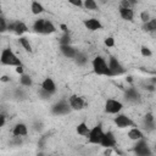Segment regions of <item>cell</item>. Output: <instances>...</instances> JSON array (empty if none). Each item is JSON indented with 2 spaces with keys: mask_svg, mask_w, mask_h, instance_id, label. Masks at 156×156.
<instances>
[{
  "mask_svg": "<svg viewBox=\"0 0 156 156\" xmlns=\"http://www.w3.org/2000/svg\"><path fill=\"white\" fill-rule=\"evenodd\" d=\"M91 67H93V71L95 72V74L111 77L110 68H108V62L102 56H95L91 60Z\"/></svg>",
  "mask_w": 156,
  "mask_h": 156,
  "instance_id": "obj_1",
  "label": "cell"
},
{
  "mask_svg": "<svg viewBox=\"0 0 156 156\" xmlns=\"http://www.w3.org/2000/svg\"><path fill=\"white\" fill-rule=\"evenodd\" d=\"M0 61H1V65H4V66H13V67H17V66H21L22 65V61L20 60V57L10 48L2 49L1 55H0Z\"/></svg>",
  "mask_w": 156,
  "mask_h": 156,
  "instance_id": "obj_2",
  "label": "cell"
},
{
  "mask_svg": "<svg viewBox=\"0 0 156 156\" xmlns=\"http://www.w3.org/2000/svg\"><path fill=\"white\" fill-rule=\"evenodd\" d=\"M71 105L68 102V99H61L58 100L56 104L52 105L51 107V113L55 115V116H65V115H68L71 112Z\"/></svg>",
  "mask_w": 156,
  "mask_h": 156,
  "instance_id": "obj_3",
  "label": "cell"
},
{
  "mask_svg": "<svg viewBox=\"0 0 156 156\" xmlns=\"http://www.w3.org/2000/svg\"><path fill=\"white\" fill-rule=\"evenodd\" d=\"M104 134H105V132H104L102 126L100 123L96 124V126H94L93 128H90V133L87 136L88 138V143L89 144H94V145H100Z\"/></svg>",
  "mask_w": 156,
  "mask_h": 156,
  "instance_id": "obj_4",
  "label": "cell"
},
{
  "mask_svg": "<svg viewBox=\"0 0 156 156\" xmlns=\"http://www.w3.org/2000/svg\"><path fill=\"white\" fill-rule=\"evenodd\" d=\"M133 151L138 156H150V155L154 154V151L150 149V146H149L147 141L145 140V138L135 141V145H134Z\"/></svg>",
  "mask_w": 156,
  "mask_h": 156,
  "instance_id": "obj_5",
  "label": "cell"
},
{
  "mask_svg": "<svg viewBox=\"0 0 156 156\" xmlns=\"http://www.w3.org/2000/svg\"><path fill=\"white\" fill-rule=\"evenodd\" d=\"M108 68H110V73H111V77H116V76H121L126 72V68L123 67V65L118 61L117 57L115 56H110L108 58Z\"/></svg>",
  "mask_w": 156,
  "mask_h": 156,
  "instance_id": "obj_6",
  "label": "cell"
},
{
  "mask_svg": "<svg viewBox=\"0 0 156 156\" xmlns=\"http://www.w3.org/2000/svg\"><path fill=\"white\" fill-rule=\"evenodd\" d=\"M123 104L117 99H107L105 101V111L110 115H117L122 111Z\"/></svg>",
  "mask_w": 156,
  "mask_h": 156,
  "instance_id": "obj_7",
  "label": "cell"
},
{
  "mask_svg": "<svg viewBox=\"0 0 156 156\" xmlns=\"http://www.w3.org/2000/svg\"><path fill=\"white\" fill-rule=\"evenodd\" d=\"M115 124L117 128H129V127H134V122L130 119L129 116L124 115V113H117L115 119H113Z\"/></svg>",
  "mask_w": 156,
  "mask_h": 156,
  "instance_id": "obj_8",
  "label": "cell"
},
{
  "mask_svg": "<svg viewBox=\"0 0 156 156\" xmlns=\"http://www.w3.org/2000/svg\"><path fill=\"white\" fill-rule=\"evenodd\" d=\"M68 102L71 105V108L74 111H80V110L85 108V106H87V101L84 100V98H82L80 95H77V94L71 95L68 98Z\"/></svg>",
  "mask_w": 156,
  "mask_h": 156,
  "instance_id": "obj_9",
  "label": "cell"
},
{
  "mask_svg": "<svg viewBox=\"0 0 156 156\" xmlns=\"http://www.w3.org/2000/svg\"><path fill=\"white\" fill-rule=\"evenodd\" d=\"M83 24H84V27H85L88 30H91V32L100 30V29H102V28H104V26H102V23L100 22V20L94 18V17H91V18H87V20H83Z\"/></svg>",
  "mask_w": 156,
  "mask_h": 156,
  "instance_id": "obj_10",
  "label": "cell"
},
{
  "mask_svg": "<svg viewBox=\"0 0 156 156\" xmlns=\"http://www.w3.org/2000/svg\"><path fill=\"white\" fill-rule=\"evenodd\" d=\"M116 144H117V140H116L115 134H113L112 132H105L100 145H101L102 147H105V149H106V147H112V149H113V147L116 146Z\"/></svg>",
  "mask_w": 156,
  "mask_h": 156,
  "instance_id": "obj_11",
  "label": "cell"
},
{
  "mask_svg": "<svg viewBox=\"0 0 156 156\" xmlns=\"http://www.w3.org/2000/svg\"><path fill=\"white\" fill-rule=\"evenodd\" d=\"M40 87H41V89H43L44 91L49 93L50 95L55 94V93H56V90H57V87H56V83H55V80H54L52 78H50V77L45 78V79L41 82Z\"/></svg>",
  "mask_w": 156,
  "mask_h": 156,
  "instance_id": "obj_12",
  "label": "cell"
},
{
  "mask_svg": "<svg viewBox=\"0 0 156 156\" xmlns=\"http://www.w3.org/2000/svg\"><path fill=\"white\" fill-rule=\"evenodd\" d=\"M60 51H61V54H62L65 57H67V58H74V57L77 56V54H78V50H77L74 46H72L71 44L60 45Z\"/></svg>",
  "mask_w": 156,
  "mask_h": 156,
  "instance_id": "obj_13",
  "label": "cell"
},
{
  "mask_svg": "<svg viewBox=\"0 0 156 156\" xmlns=\"http://www.w3.org/2000/svg\"><path fill=\"white\" fill-rule=\"evenodd\" d=\"M11 133H12L13 136H22V138H23V136H26V135L28 134V127H27V124H24V123H22V122L16 123V124L13 126Z\"/></svg>",
  "mask_w": 156,
  "mask_h": 156,
  "instance_id": "obj_14",
  "label": "cell"
},
{
  "mask_svg": "<svg viewBox=\"0 0 156 156\" xmlns=\"http://www.w3.org/2000/svg\"><path fill=\"white\" fill-rule=\"evenodd\" d=\"M127 136H128L130 140L136 141V140H140V139L144 138V133H143L141 129H139L136 126H134V127H132V128L127 132Z\"/></svg>",
  "mask_w": 156,
  "mask_h": 156,
  "instance_id": "obj_15",
  "label": "cell"
},
{
  "mask_svg": "<svg viewBox=\"0 0 156 156\" xmlns=\"http://www.w3.org/2000/svg\"><path fill=\"white\" fill-rule=\"evenodd\" d=\"M143 124H144V128L147 130V132H151L154 130L156 127H155V118H154V115L151 112L146 113L144 116V121H143Z\"/></svg>",
  "mask_w": 156,
  "mask_h": 156,
  "instance_id": "obj_16",
  "label": "cell"
},
{
  "mask_svg": "<svg viewBox=\"0 0 156 156\" xmlns=\"http://www.w3.org/2000/svg\"><path fill=\"white\" fill-rule=\"evenodd\" d=\"M118 13L121 16L122 20L127 21V22H132L134 18V10L133 9H126V7H119L118 9Z\"/></svg>",
  "mask_w": 156,
  "mask_h": 156,
  "instance_id": "obj_17",
  "label": "cell"
},
{
  "mask_svg": "<svg viewBox=\"0 0 156 156\" xmlns=\"http://www.w3.org/2000/svg\"><path fill=\"white\" fill-rule=\"evenodd\" d=\"M126 99H127L128 101H130V102H134V104L140 102V100H141L140 94H139V93L136 91V89H134V88L127 89V91H126Z\"/></svg>",
  "mask_w": 156,
  "mask_h": 156,
  "instance_id": "obj_18",
  "label": "cell"
},
{
  "mask_svg": "<svg viewBox=\"0 0 156 156\" xmlns=\"http://www.w3.org/2000/svg\"><path fill=\"white\" fill-rule=\"evenodd\" d=\"M76 132H77V134L80 135V136H88L89 133H90V127L88 126L87 122L83 121V122H80V123L77 124V127H76Z\"/></svg>",
  "mask_w": 156,
  "mask_h": 156,
  "instance_id": "obj_19",
  "label": "cell"
},
{
  "mask_svg": "<svg viewBox=\"0 0 156 156\" xmlns=\"http://www.w3.org/2000/svg\"><path fill=\"white\" fill-rule=\"evenodd\" d=\"M28 32V27L27 24L23 22V21H16V24H15V29H13V33L18 37H22L24 33Z\"/></svg>",
  "mask_w": 156,
  "mask_h": 156,
  "instance_id": "obj_20",
  "label": "cell"
},
{
  "mask_svg": "<svg viewBox=\"0 0 156 156\" xmlns=\"http://www.w3.org/2000/svg\"><path fill=\"white\" fill-rule=\"evenodd\" d=\"M56 32V27L55 24L49 21V20H44V24H43V30H41V34H52Z\"/></svg>",
  "mask_w": 156,
  "mask_h": 156,
  "instance_id": "obj_21",
  "label": "cell"
},
{
  "mask_svg": "<svg viewBox=\"0 0 156 156\" xmlns=\"http://www.w3.org/2000/svg\"><path fill=\"white\" fill-rule=\"evenodd\" d=\"M44 11H45V9H44V6H43L39 1L33 0V1L30 2V12H32L33 15H40V13H43Z\"/></svg>",
  "mask_w": 156,
  "mask_h": 156,
  "instance_id": "obj_22",
  "label": "cell"
},
{
  "mask_svg": "<svg viewBox=\"0 0 156 156\" xmlns=\"http://www.w3.org/2000/svg\"><path fill=\"white\" fill-rule=\"evenodd\" d=\"M18 43H20V45L22 46V49L23 50H26L27 52H32L33 51V48H32V44H30V41H29V39L28 38H26V37H20V39H18Z\"/></svg>",
  "mask_w": 156,
  "mask_h": 156,
  "instance_id": "obj_23",
  "label": "cell"
},
{
  "mask_svg": "<svg viewBox=\"0 0 156 156\" xmlns=\"http://www.w3.org/2000/svg\"><path fill=\"white\" fill-rule=\"evenodd\" d=\"M143 29L147 33H156V18H151L149 22L143 23Z\"/></svg>",
  "mask_w": 156,
  "mask_h": 156,
  "instance_id": "obj_24",
  "label": "cell"
},
{
  "mask_svg": "<svg viewBox=\"0 0 156 156\" xmlns=\"http://www.w3.org/2000/svg\"><path fill=\"white\" fill-rule=\"evenodd\" d=\"M73 60L76 61V63H77L78 66H84V65H87V62H88V56H87L84 52H79V51H78L77 56H76Z\"/></svg>",
  "mask_w": 156,
  "mask_h": 156,
  "instance_id": "obj_25",
  "label": "cell"
},
{
  "mask_svg": "<svg viewBox=\"0 0 156 156\" xmlns=\"http://www.w3.org/2000/svg\"><path fill=\"white\" fill-rule=\"evenodd\" d=\"M83 7H84L85 10L95 11V10H98V7H99V4H98V1H96V0H84Z\"/></svg>",
  "mask_w": 156,
  "mask_h": 156,
  "instance_id": "obj_26",
  "label": "cell"
},
{
  "mask_svg": "<svg viewBox=\"0 0 156 156\" xmlns=\"http://www.w3.org/2000/svg\"><path fill=\"white\" fill-rule=\"evenodd\" d=\"M20 83H21L22 87H30L33 84V80H32V78H30L29 74L23 73V74L20 76Z\"/></svg>",
  "mask_w": 156,
  "mask_h": 156,
  "instance_id": "obj_27",
  "label": "cell"
},
{
  "mask_svg": "<svg viewBox=\"0 0 156 156\" xmlns=\"http://www.w3.org/2000/svg\"><path fill=\"white\" fill-rule=\"evenodd\" d=\"M151 18H152V17L150 16V12H149L147 10H143V11L140 12V20H141V22H143V23L149 22Z\"/></svg>",
  "mask_w": 156,
  "mask_h": 156,
  "instance_id": "obj_28",
  "label": "cell"
},
{
  "mask_svg": "<svg viewBox=\"0 0 156 156\" xmlns=\"http://www.w3.org/2000/svg\"><path fill=\"white\" fill-rule=\"evenodd\" d=\"M140 54H141V56H144V57H151V56H152L151 49L147 48V46H145V45H143V46L140 48Z\"/></svg>",
  "mask_w": 156,
  "mask_h": 156,
  "instance_id": "obj_29",
  "label": "cell"
},
{
  "mask_svg": "<svg viewBox=\"0 0 156 156\" xmlns=\"http://www.w3.org/2000/svg\"><path fill=\"white\" fill-rule=\"evenodd\" d=\"M7 27H9V23L6 22V18H5L4 16H1V17H0V32H1V33L6 32V30H7Z\"/></svg>",
  "mask_w": 156,
  "mask_h": 156,
  "instance_id": "obj_30",
  "label": "cell"
},
{
  "mask_svg": "<svg viewBox=\"0 0 156 156\" xmlns=\"http://www.w3.org/2000/svg\"><path fill=\"white\" fill-rule=\"evenodd\" d=\"M69 41H71V37H69V34H68V33H63V35H62L61 39H60V45L69 44Z\"/></svg>",
  "mask_w": 156,
  "mask_h": 156,
  "instance_id": "obj_31",
  "label": "cell"
},
{
  "mask_svg": "<svg viewBox=\"0 0 156 156\" xmlns=\"http://www.w3.org/2000/svg\"><path fill=\"white\" fill-rule=\"evenodd\" d=\"M104 43H105V45H106L107 48H113V46H115V39H113L112 37H107Z\"/></svg>",
  "mask_w": 156,
  "mask_h": 156,
  "instance_id": "obj_32",
  "label": "cell"
},
{
  "mask_svg": "<svg viewBox=\"0 0 156 156\" xmlns=\"http://www.w3.org/2000/svg\"><path fill=\"white\" fill-rule=\"evenodd\" d=\"M119 7H126V9H133V5L130 4L129 0H121L119 1Z\"/></svg>",
  "mask_w": 156,
  "mask_h": 156,
  "instance_id": "obj_33",
  "label": "cell"
},
{
  "mask_svg": "<svg viewBox=\"0 0 156 156\" xmlns=\"http://www.w3.org/2000/svg\"><path fill=\"white\" fill-rule=\"evenodd\" d=\"M68 2H69L72 6H76V7H83L84 0H68Z\"/></svg>",
  "mask_w": 156,
  "mask_h": 156,
  "instance_id": "obj_34",
  "label": "cell"
},
{
  "mask_svg": "<svg viewBox=\"0 0 156 156\" xmlns=\"http://www.w3.org/2000/svg\"><path fill=\"white\" fill-rule=\"evenodd\" d=\"M6 118H7L6 113H5V112H1V113H0V127H4V126H5Z\"/></svg>",
  "mask_w": 156,
  "mask_h": 156,
  "instance_id": "obj_35",
  "label": "cell"
},
{
  "mask_svg": "<svg viewBox=\"0 0 156 156\" xmlns=\"http://www.w3.org/2000/svg\"><path fill=\"white\" fill-rule=\"evenodd\" d=\"M15 71H16V73H18V74L21 76V74L24 73V67H23L22 65H21V66H17V67L15 68Z\"/></svg>",
  "mask_w": 156,
  "mask_h": 156,
  "instance_id": "obj_36",
  "label": "cell"
},
{
  "mask_svg": "<svg viewBox=\"0 0 156 156\" xmlns=\"http://www.w3.org/2000/svg\"><path fill=\"white\" fill-rule=\"evenodd\" d=\"M60 27H61V29L63 30V33H68V29H67V26H66V24H61Z\"/></svg>",
  "mask_w": 156,
  "mask_h": 156,
  "instance_id": "obj_37",
  "label": "cell"
},
{
  "mask_svg": "<svg viewBox=\"0 0 156 156\" xmlns=\"http://www.w3.org/2000/svg\"><path fill=\"white\" fill-rule=\"evenodd\" d=\"M10 80V77H7V76H2L1 77V82H9Z\"/></svg>",
  "mask_w": 156,
  "mask_h": 156,
  "instance_id": "obj_38",
  "label": "cell"
},
{
  "mask_svg": "<svg viewBox=\"0 0 156 156\" xmlns=\"http://www.w3.org/2000/svg\"><path fill=\"white\" fill-rule=\"evenodd\" d=\"M155 152H156V143H155Z\"/></svg>",
  "mask_w": 156,
  "mask_h": 156,
  "instance_id": "obj_39",
  "label": "cell"
}]
</instances>
